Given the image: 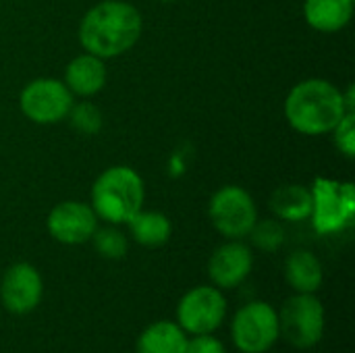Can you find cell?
I'll return each instance as SVG.
<instances>
[{
    "instance_id": "obj_12",
    "label": "cell",
    "mask_w": 355,
    "mask_h": 353,
    "mask_svg": "<svg viewBox=\"0 0 355 353\" xmlns=\"http://www.w3.org/2000/svg\"><path fill=\"white\" fill-rule=\"evenodd\" d=\"M254 268V254L241 239H229L218 246L208 260V277L218 289H233L241 285Z\"/></svg>"
},
{
    "instance_id": "obj_13",
    "label": "cell",
    "mask_w": 355,
    "mask_h": 353,
    "mask_svg": "<svg viewBox=\"0 0 355 353\" xmlns=\"http://www.w3.org/2000/svg\"><path fill=\"white\" fill-rule=\"evenodd\" d=\"M106 64L89 52L75 56L64 69V85L73 96L92 98L106 85Z\"/></svg>"
},
{
    "instance_id": "obj_17",
    "label": "cell",
    "mask_w": 355,
    "mask_h": 353,
    "mask_svg": "<svg viewBox=\"0 0 355 353\" xmlns=\"http://www.w3.org/2000/svg\"><path fill=\"white\" fill-rule=\"evenodd\" d=\"M312 189L297 185V183H289V185H281L272 191L270 196V210L285 221L291 223H300L310 218L312 214Z\"/></svg>"
},
{
    "instance_id": "obj_19",
    "label": "cell",
    "mask_w": 355,
    "mask_h": 353,
    "mask_svg": "<svg viewBox=\"0 0 355 353\" xmlns=\"http://www.w3.org/2000/svg\"><path fill=\"white\" fill-rule=\"evenodd\" d=\"M248 237L260 252H277L285 243V227L277 218H262L254 223Z\"/></svg>"
},
{
    "instance_id": "obj_24",
    "label": "cell",
    "mask_w": 355,
    "mask_h": 353,
    "mask_svg": "<svg viewBox=\"0 0 355 353\" xmlns=\"http://www.w3.org/2000/svg\"><path fill=\"white\" fill-rule=\"evenodd\" d=\"M162 2H175V0H162Z\"/></svg>"
},
{
    "instance_id": "obj_9",
    "label": "cell",
    "mask_w": 355,
    "mask_h": 353,
    "mask_svg": "<svg viewBox=\"0 0 355 353\" xmlns=\"http://www.w3.org/2000/svg\"><path fill=\"white\" fill-rule=\"evenodd\" d=\"M312 221L314 229L322 235L343 229L354 218V187L352 183H337L318 179L312 189Z\"/></svg>"
},
{
    "instance_id": "obj_18",
    "label": "cell",
    "mask_w": 355,
    "mask_h": 353,
    "mask_svg": "<svg viewBox=\"0 0 355 353\" xmlns=\"http://www.w3.org/2000/svg\"><path fill=\"white\" fill-rule=\"evenodd\" d=\"M131 237L144 248H160L171 239L173 225L164 212L158 210H139L127 221Z\"/></svg>"
},
{
    "instance_id": "obj_2",
    "label": "cell",
    "mask_w": 355,
    "mask_h": 353,
    "mask_svg": "<svg viewBox=\"0 0 355 353\" xmlns=\"http://www.w3.org/2000/svg\"><path fill=\"white\" fill-rule=\"evenodd\" d=\"M347 112L343 92L320 77L300 81L285 100V119L302 135H327Z\"/></svg>"
},
{
    "instance_id": "obj_6",
    "label": "cell",
    "mask_w": 355,
    "mask_h": 353,
    "mask_svg": "<svg viewBox=\"0 0 355 353\" xmlns=\"http://www.w3.org/2000/svg\"><path fill=\"white\" fill-rule=\"evenodd\" d=\"M279 337V314L266 302L245 304L231 322L233 345L241 353H266Z\"/></svg>"
},
{
    "instance_id": "obj_15",
    "label": "cell",
    "mask_w": 355,
    "mask_h": 353,
    "mask_svg": "<svg viewBox=\"0 0 355 353\" xmlns=\"http://www.w3.org/2000/svg\"><path fill=\"white\" fill-rule=\"evenodd\" d=\"M322 264L308 250H295L285 262V281L295 293H316L322 287Z\"/></svg>"
},
{
    "instance_id": "obj_3",
    "label": "cell",
    "mask_w": 355,
    "mask_h": 353,
    "mask_svg": "<svg viewBox=\"0 0 355 353\" xmlns=\"http://www.w3.org/2000/svg\"><path fill=\"white\" fill-rule=\"evenodd\" d=\"M146 187L139 173L131 166H110L98 175L92 185V208L98 218L108 225H127V221L144 208Z\"/></svg>"
},
{
    "instance_id": "obj_21",
    "label": "cell",
    "mask_w": 355,
    "mask_h": 353,
    "mask_svg": "<svg viewBox=\"0 0 355 353\" xmlns=\"http://www.w3.org/2000/svg\"><path fill=\"white\" fill-rule=\"evenodd\" d=\"M71 127L79 131L81 135H96L102 129V112L92 102H73L69 114H67Z\"/></svg>"
},
{
    "instance_id": "obj_10",
    "label": "cell",
    "mask_w": 355,
    "mask_h": 353,
    "mask_svg": "<svg viewBox=\"0 0 355 353\" xmlns=\"http://www.w3.org/2000/svg\"><path fill=\"white\" fill-rule=\"evenodd\" d=\"M44 295V281L37 268L29 262H17L6 268L0 281V302L17 316L33 312Z\"/></svg>"
},
{
    "instance_id": "obj_4",
    "label": "cell",
    "mask_w": 355,
    "mask_h": 353,
    "mask_svg": "<svg viewBox=\"0 0 355 353\" xmlns=\"http://www.w3.org/2000/svg\"><path fill=\"white\" fill-rule=\"evenodd\" d=\"M279 314V331L293 347L312 350L320 343L327 327V312L314 293H295L285 300Z\"/></svg>"
},
{
    "instance_id": "obj_20",
    "label": "cell",
    "mask_w": 355,
    "mask_h": 353,
    "mask_svg": "<svg viewBox=\"0 0 355 353\" xmlns=\"http://www.w3.org/2000/svg\"><path fill=\"white\" fill-rule=\"evenodd\" d=\"M96 252L106 260H121L129 252V241L116 225H108L102 229H96L92 235Z\"/></svg>"
},
{
    "instance_id": "obj_1",
    "label": "cell",
    "mask_w": 355,
    "mask_h": 353,
    "mask_svg": "<svg viewBox=\"0 0 355 353\" xmlns=\"http://www.w3.org/2000/svg\"><path fill=\"white\" fill-rule=\"evenodd\" d=\"M141 12L125 0H102L79 23V42L85 52L102 60L129 52L141 37Z\"/></svg>"
},
{
    "instance_id": "obj_7",
    "label": "cell",
    "mask_w": 355,
    "mask_h": 353,
    "mask_svg": "<svg viewBox=\"0 0 355 353\" xmlns=\"http://www.w3.org/2000/svg\"><path fill=\"white\" fill-rule=\"evenodd\" d=\"M227 316V300L223 289L214 285H198L189 289L177 306V325L189 335L214 333Z\"/></svg>"
},
{
    "instance_id": "obj_14",
    "label": "cell",
    "mask_w": 355,
    "mask_h": 353,
    "mask_svg": "<svg viewBox=\"0 0 355 353\" xmlns=\"http://www.w3.org/2000/svg\"><path fill=\"white\" fill-rule=\"evenodd\" d=\"M354 15V0H306V23L322 33L341 31Z\"/></svg>"
},
{
    "instance_id": "obj_23",
    "label": "cell",
    "mask_w": 355,
    "mask_h": 353,
    "mask_svg": "<svg viewBox=\"0 0 355 353\" xmlns=\"http://www.w3.org/2000/svg\"><path fill=\"white\" fill-rule=\"evenodd\" d=\"M185 353H227L220 339L210 335H193V339H187Z\"/></svg>"
},
{
    "instance_id": "obj_11",
    "label": "cell",
    "mask_w": 355,
    "mask_h": 353,
    "mask_svg": "<svg viewBox=\"0 0 355 353\" xmlns=\"http://www.w3.org/2000/svg\"><path fill=\"white\" fill-rule=\"evenodd\" d=\"M46 227L54 241L64 246H81L89 241L98 229V216L89 204L67 200L50 210Z\"/></svg>"
},
{
    "instance_id": "obj_16",
    "label": "cell",
    "mask_w": 355,
    "mask_h": 353,
    "mask_svg": "<svg viewBox=\"0 0 355 353\" xmlns=\"http://www.w3.org/2000/svg\"><path fill=\"white\" fill-rule=\"evenodd\" d=\"M187 333L171 320H158L144 329L135 343V353H185Z\"/></svg>"
},
{
    "instance_id": "obj_22",
    "label": "cell",
    "mask_w": 355,
    "mask_h": 353,
    "mask_svg": "<svg viewBox=\"0 0 355 353\" xmlns=\"http://www.w3.org/2000/svg\"><path fill=\"white\" fill-rule=\"evenodd\" d=\"M355 117L354 112H347L339 125L331 131L335 135V144L337 148L347 156V158H354L355 156Z\"/></svg>"
},
{
    "instance_id": "obj_8",
    "label": "cell",
    "mask_w": 355,
    "mask_h": 353,
    "mask_svg": "<svg viewBox=\"0 0 355 353\" xmlns=\"http://www.w3.org/2000/svg\"><path fill=\"white\" fill-rule=\"evenodd\" d=\"M21 112L37 125H54L67 119L73 94L60 79L40 77L29 81L19 96Z\"/></svg>"
},
{
    "instance_id": "obj_5",
    "label": "cell",
    "mask_w": 355,
    "mask_h": 353,
    "mask_svg": "<svg viewBox=\"0 0 355 353\" xmlns=\"http://www.w3.org/2000/svg\"><path fill=\"white\" fill-rule=\"evenodd\" d=\"M208 216L212 227L227 239H243L258 221L254 198L239 185H225L210 198Z\"/></svg>"
}]
</instances>
